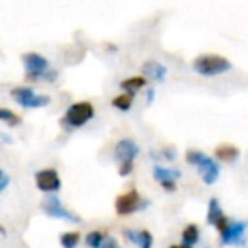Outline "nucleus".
<instances>
[{
	"instance_id": "f257e3e1",
	"label": "nucleus",
	"mask_w": 248,
	"mask_h": 248,
	"mask_svg": "<svg viewBox=\"0 0 248 248\" xmlns=\"http://www.w3.org/2000/svg\"><path fill=\"white\" fill-rule=\"evenodd\" d=\"M186 162L199 170L204 184H207V186H213L217 180V177H219V165L211 156L204 155V153L197 152V150H189L186 153Z\"/></svg>"
},
{
	"instance_id": "f03ea898",
	"label": "nucleus",
	"mask_w": 248,
	"mask_h": 248,
	"mask_svg": "<svg viewBox=\"0 0 248 248\" xmlns=\"http://www.w3.org/2000/svg\"><path fill=\"white\" fill-rule=\"evenodd\" d=\"M22 63H24V70L28 73L29 78L38 80V78H45V80H55L58 73L55 70L49 68V63L45 56L38 55V53H24L22 55Z\"/></svg>"
},
{
	"instance_id": "7ed1b4c3",
	"label": "nucleus",
	"mask_w": 248,
	"mask_h": 248,
	"mask_svg": "<svg viewBox=\"0 0 248 248\" xmlns=\"http://www.w3.org/2000/svg\"><path fill=\"white\" fill-rule=\"evenodd\" d=\"M194 72L204 77H216L230 72L231 63L226 58L217 55H201L194 60Z\"/></svg>"
},
{
	"instance_id": "20e7f679",
	"label": "nucleus",
	"mask_w": 248,
	"mask_h": 248,
	"mask_svg": "<svg viewBox=\"0 0 248 248\" xmlns=\"http://www.w3.org/2000/svg\"><path fill=\"white\" fill-rule=\"evenodd\" d=\"M93 117V107L90 102H75L73 106L68 107L62 119V124L65 128L77 129L82 128L83 124H87Z\"/></svg>"
},
{
	"instance_id": "39448f33",
	"label": "nucleus",
	"mask_w": 248,
	"mask_h": 248,
	"mask_svg": "<svg viewBox=\"0 0 248 248\" xmlns=\"http://www.w3.org/2000/svg\"><path fill=\"white\" fill-rule=\"evenodd\" d=\"M11 95L14 97V100L24 109H36V107H45L51 102L48 95H38L34 93V90L29 87H17L11 92Z\"/></svg>"
},
{
	"instance_id": "423d86ee",
	"label": "nucleus",
	"mask_w": 248,
	"mask_h": 248,
	"mask_svg": "<svg viewBox=\"0 0 248 248\" xmlns=\"http://www.w3.org/2000/svg\"><path fill=\"white\" fill-rule=\"evenodd\" d=\"M146 206V201H143L140 197L138 190H129V192L123 194L116 199V213L119 216H128V214H133L136 211L143 209Z\"/></svg>"
},
{
	"instance_id": "0eeeda50",
	"label": "nucleus",
	"mask_w": 248,
	"mask_h": 248,
	"mask_svg": "<svg viewBox=\"0 0 248 248\" xmlns=\"http://www.w3.org/2000/svg\"><path fill=\"white\" fill-rule=\"evenodd\" d=\"M43 211L48 214L49 217H55V219H65V221H72V223H80V217L77 214L70 213L65 206L62 204V201L56 196H49L48 199L43 202Z\"/></svg>"
},
{
	"instance_id": "6e6552de",
	"label": "nucleus",
	"mask_w": 248,
	"mask_h": 248,
	"mask_svg": "<svg viewBox=\"0 0 248 248\" xmlns=\"http://www.w3.org/2000/svg\"><path fill=\"white\" fill-rule=\"evenodd\" d=\"M34 180L36 187L41 192H56L62 187V180H60V175L55 169L39 170V172H36Z\"/></svg>"
},
{
	"instance_id": "1a4fd4ad",
	"label": "nucleus",
	"mask_w": 248,
	"mask_h": 248,
	"mask_svg": "<svg viewBox=\"0 0 248 248\" xmlns=\"http://www.w3.org/2000/svg\"><path fill=\"white\" fill-rule=\"evenodd\" d=\"M247 223H243V221H231L230 224H228V228L223 231V233H219L221 236V243L223 245H243L245 240V231H247Z\"/></svg>"
},
{
	"instance_id": "9d476101",
	"label": "nucleus",
	"mask_w": 248,
	"mask_h": 248,
	"mask_svg": "<svg viewBox=\"0 0 248 248\" xmlns=\"http://www.w3.org/2000/svg\"><path fill=\"white\" fill-rule=\"evenodd\" d=\"M153 177H155V180L163 189L169 190V192H173V190H175L177 179L180 177V172L173 169H167V167L155 165V169H153Z\"/></svg>"
},
{
	"instance_id": "9b49d317",
	"label": "nucleus",
	"mask_w": 248,
	"mask_h": 248,
	"mask_svg": "<svg viewBox=\"0 0 248 248\" xmlns=\"http://www.w3.org/2000/svg\"><path fill=\"white\" fill-rule=\"evenodd\" d=\"M138 152H140L138 145H136L133 140L124 138V140H121L116 145V148H114V156H116V160L119 163L133 162V160L138 156Z\"/></svg>"
},
{
	"instance_id": "f8f14e48",
	"label": "nucleus",
	"mask_w": 248,
	"mask_h": 248,
	"mask_svg": "<svg viewBox=\"0 0 248 248\" xmlns=\"http://www.w3.org/2000/svg\"><path fill=\"white\" fill-rule=\"evenodd\" d=\"M207 223L213 224L219 233H223L228 228V224H230L228 217L224 216L223 209H221L219 202H217V199H214V197L209 201V207H207Z\"/></svg>"
},
{
	"instance_id": "ddd939ff",
	"label": "nucleus",
	"mask_w": 248,
	"mask_h": 248,
	"mask_svg": "<svg viewBox=\"0 0 248 248\" xmlns=\"http://www.w3.org/2000/svg\"><path fill=\"white\" fill-rule=\"evenodd\" d=\"M124 236L128 238L131 243H135L138 248H152L153 247V236L150 231H133V230H124Z\"/></svg>"
},
{
	"instance_id": "4468645a",
	"label": "nucleus",
	"mask_w": 248,
	"mask_h": 248,
	"mask_svg": "<svg viewBox=\"0 0 248 248\" xmlns=\"http://www.w3.org/2000/svg\"><path fill=\"white\" fill-rule=\"evenodd\" d=\"M214 153H216L217 160H221V162H224V163H234L238 158H240V150L233 145L217 146V148L214 150Z\"/></svg>"
},
{
	"instance_id": "2eb2a0df",
	"label": "nucleus",
	"mask_w": 248,
	"mask_h": 248,
	"mask_svg": "<svg viewBox=\"0 0 248 248\" xmlns=\"http://www.w3.org/2000/svg\"><path fill=\"white\" fill-rule=\"evenodd\" d=\"M143 73L148 75L152 80H155V82H163L167 75V68L156 62H146L143 65Z\"/></svg>"
},
{
	"instance_id": "dca6fc26",
	"label": "nucleus",
	"mask_w": 248,
	"mask_h": 248,
	"mask_svg": "<svg viewBox=\"0 0 248 248\" xmlns=\"http://www.w3.org/2000/svg\"><path fill=\"white\" fill-rule=\"evenodd\" d=\"M145 83H146V80L143 78V77H131V78L124 80V82L121 83V87L126 90V93L135 95L138 90H141L143 87H145Z\"/></svg>"
},
{
	"instance_id": "f3484780",
	"label": "nucleus",
	"mask_w": 248,
	"mask_h": 248,
	"mask_svg": "<svg viewBox=\"0 0 248 248\" xmlns=\"http://www.w3.org/2000/svg\"><path fill=\"white\" fill-rule=\"evenodd\" d=\"M182 241L186 245H189V247L196 245L199 241V228L196 224H187L182 231Z\"/></svg>"
},
{
	"instance_id": "a211bd4d",
	"label": "nucleus",
	"mask_w": 248,
	"mask_h": 248,
	"mask_svg": "<svg viewBox=\"0 0 248 248\" xmlns=\"http://www.w3.org/2000/svg\"><path fill=\"white\" fill-rule=\"evenodd\" d=\"M80 241V234L77 231H68V233H63L60 236V243L63 248H77Z\"/></svg>"
},
{
	"instance_id": "6ab92c4d",
	"label": "nucleus",
	"mask_w": 248,
	"mask_h": 248,
	"mask_svg": "<svg viewBox=\"0 0 248 248\" xmlns=\"http://www.w3.org/2000/svg\"><path fill=\"white\" fill-rule=\"evenodd\" d=\"M133 104V95L131 93H123V95H117L116 99L112 100V106L119 110H129Z\"/></svg>"
},
{
	"instance_id": "aec40b11",
	"label": "nucleus",
	"mask_w": 248,
	"mask_h": 248,
	"mask_svg": "<svg viewBox=\"0 0 248 248\" xmlns=\"http://www.w3.org/2000/svg\"><path fill=\"white\" fill-rule=\"evenodd\" d=\"M85 243L89 248H102L104 245V234L100 231H90L85 238Z\"/></svg>"
},
{
	"instance_id": "412c9836",
	"label": "nucleus",
	"mask_w": 248,
	"mask_h": 248,
	"mask_svg": "<svg viewBox=\"0 0 248 248\" xmlns=\"http://www.w3.org/2000/svg\"><path fill=\"white\" fill-rule=\"evenodd\" d=\"M0 119L4 121L5 124H9V126H19L21 124V117L9 109H0Z\"/></svg>"
},
{
	"instance_id": "4be33fe9",
	"label": "nucleus",
	"mask_w": 248,
	"mask_h": 248,
	"mask_svg": "<svg viewBox=\"0 0 248 248\" xmlns=\"http://www.w3.org/2000/svg\"><path fill=\"white\" fill-rule=\"evenodd\" d=\"M133 162H124V163H119V170H117V173L119 175H123V177H126V175H129V173L133 172Z\"/></svg>"
},
{
	"instance_id": "5701e85b",
	"label": "nucleus",
	"mask_w": 248,
	"mask_h": 248,
	"mask_svg": "<svg viewBox=\"0 0 248 248\" xmlns=\"http://www.w3.org/2000/svg\"><path fill=\"white\" fill-rule=\"evenodd\" d=\"M9 182H11V179H9V175L5 172H0V190H5L9 186Z\"/></svg>"
},
{
	"instance_id": "b1692460",
	"label": "nucleus",
	"mask_w": 248,
	"mask_h": 248,
	"mask_svg": "<svg viewBox=\"0 0 248 248\" xmlns=\"http://www.w3.org/2000/svg\"><path fill=\"white\" fill-rule=\"evenodd\" d=\"M102 248H121V247L117 245V241L114 240V238H107V240L104 241Z\"/></svg>"
},
{
	"instance_id": "393cba45",
	"label": "nucleus",
	"mask_w": 248,
	"mask_h": 248,
	"mask_svg": "<svg viewBox=\"0 0 248 248\" xmlns=\"http://www.w3.org/2000/svg\"><path fill=\"white\" fill-rule=\"evenodd\" d=\"M170 248H192V247H189V245H186V243H182V245H172Z\"/></svg>"
},
{
	"instance_id": "a878e982",
	"label": "nucleus",
	"mask_w": 248,
	"mask_h": 248,
	"mask_svg": "<svg viewBox=\"0 0 248 248\" xmlns=\"http://www.w3.org/2000/svg\"><path fill=\"white\" fill-rule=\"evenodd\" d=\"M153 93H155L153 90H150V92H148V102H152V100H153Z\"/></svg>"
}]
</instances>
